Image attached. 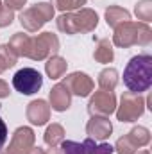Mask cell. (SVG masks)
<instances>
[{
    "instance_id": "1",
    "label": "cell",
    "mask_w": 152,
    "mask_h": 154,
    "mask_svg": "<svg viewBox=\"0 0 152 154\" xmlns=\"http://www.w3.org/2000/svg\"><path fill=\"white\" fill-rule=\"evenodd\" d=\"M123 84L132 93H143L152 86V57L149 54L134 56L125 70H123Z\"/></svg>"
},
{
    "instance_id": "2",
    "label": "cell",
    "mask_w": 152,
    "mask_h": 154,
    "mask_svg": "<svg viewBox=\"0 0 152 154\" xmlns=\"http://www.w3.org/2000/svg\"><path fill=\"white\" fill-rule=\"evenodd\" d=\"M56 25L65 34H86L97 29L99 25V14L93 9L82 7L72 13H61L56 20Z\"/></svg>"
},
{
    "instance_id": "3",
    "label": "cell",
    "mask_w": 152,
    "mask_h": 154,
    "mask_svg": "<svg viewBox=\"0 0 152 154\" xmlns=\"http://www.w3.org/2000/svg\"><path fill=\"white\" fill-rule=\"evenodd\" d=\"M152 41V29L145 22H125L114 29L113 45L120 48H129L132 45L147 47Z\"/></svg>"
},
{
    "instance_id": "4",
    "label": "cell",
    "mask_w": 152,
    "mask_h": 154,
    "mask_svg": "<svg viewBox=\"0 0 152 154\" xmlns=\"http://www.w3.org/2000/svg\"><path fill=\"white\" fill-rule=\"evenodd\" d=\"M54 5L50 2H39L20 13V23L29 32H38L39 29L54 18Z\"/></svg>"
},
{
    "instance_id": "5",
    "label": "cell",
    "mask_w": 152,
    "mask_h": 154,
    "mask_svg": "<svg viewBox=\"0 0 152 154\" xmlns=\"http://www.w3.org/2000/svg\"><path fill=\"white\" fill-rule=\"evenodd\" d=\"M147 100L141 97V93L125 91L120 99V106H116L114 113L120 122H134L145 113Z\"/></svg>"
},
{
    "instance_id": "6",
    "label": "cell",
    "mask_w": 152,
    "mask_h": 154,
    "mask_svg": "<svg viewBox=\"0 0 152 154\" xmlns=\"http://www.w3.org/2000/svg\"><path fill=\"white\" fill-rule=\"evenodd\" d=\"M59 50V38L54 32H41L36 38H31L29 48V59L32 61H45L50 56L57 54Z\"/></svg>"
},
{
    "instance_id": "7",
    "label": "cell",
    "mask_w": 152,
    "mask_h": 154,
    "mask_svg": "<svg viewBox=\"0 0 152 154\" xmlns=\"http://www.w3.org/2000/svg\"><path fill=\"white\" fill-rule=\"evenodd\" d=\"M43 77L34 68H22L13 75V88L22 95H32L41 90Z\"/></svg>"
},
{
    "instance_id": "8",
    "label": "cell",
    "mask_w": 152,
    "mask_h": 154,
    "mask_svg": "<svg viewBox=\"0 0 152 154\" xmlns=\"http://www.w3.org/2000/svg\"><path fill=\"white\" fill-rule=\"evenodd\" d=\"M34 142H36L34 131L27 125H22L14 131L11 142H9V147L2 149L0 154H27L34 147Z\"/></svg>"
},
{
    "instance_id": "9",
    "label": "cell",
    "mask_w": 152,
    "mask_h": 154,
    "mask_svg": "<svg viewBox=\"0 0 152 154\" xmlns=\"http://www.w3.org/2000/svg\"><path fill=\"white\" fill-rule=\"evenodd\" d=\"M116 109V95L113 91H95L88 102V111L91 116H109Z\"/></svg>"
},
{
    "instance_id": "10",
    "label": "cell",
    "mask_w": 152,
    "mask_h": 154,
    "mask_svg": "<svg viewBox=\"0 0 152 154\" xmlns=\"http://www.w3.org/2000/svg\"><path fill=\"white\" fill-rule=\"evenodd\" d=\"M63 84L68 88V91L72 95H77V97H90L91 91L95 90V82L84 72H74V74L66 75Z\"/></svg>"
},
{
    "instance_id": "11",
    "label": "cell",
    "mask_w": 152,
    "mask_h": 154,
    "mask_svg": "<svg viewBox=\"0 0 152 154\" xmlns=\"http://www.w3.org/2000/svg\"><path fill=\"white\" fill-rule=\"evenodd\" d=\"M86 133L97 142H104L113 133V124L108 116H91L86 124Z\"/></svg>"
},
{
    "instance_id": "12",
    "label": "cell",
    "mask_w": 152,
    "mask_h": 154,
    "mask_svg": "<svg viewBox=\"0 0 152 154\" xmlns=\"http://www.w3.org/2000/svg\"><path fill=\"white\" fill-rule=\"evenodd\" d=\"M27 120L32 124V125H45L48 120H50V106L47 100L38 99V100H32L27 104Z\"/></svg>"
},
{
    "instance_id": "13",
    "label": "cell",
    "mask_w": 152,
    "mask_h": 154,
    "mask_svg": "<svg viewBox=\"0 0 152 154\" xmlns=\"http://www.w3.org/2000/svg\"><path fill=\"white\" fill-rule=\"evenodd\" d=\"M48 99H50V108L54 109V111H66L70 106H72V93L68 91V88L63 84V82H59V84H56L52 90H50V93H48Z\"/></svg>"
},
{
    "instance_id": "14",
    "label": "cell",
    "mask_w": 152,
    "mask_h": 154,
    "mask_svg": "<svg viewBox=\"0 0 152 154\" xmlns=\"http://www.w3.org/2000/svg\"><path fill=\"white\" fill-rule=\"evenodd\" d=\"M66 68H68L66 59L61 57V56H57V54L50 56L47 59V63H45V72H47V75L50 77V79H61L66 74Z\"/></svg>"
},
{
    "instance_id": "15",
    "label": "cell",
    "mask_w": 152,
    "mask_h": 154,
    "mask_svg": "<svg viewBox=\"0 0 152 154\" xmlns=\"http://www.w3.org/2000/svg\"><path fill=\"white\" fill-rule=\"evenodd\" d=\"M106 22L111 29H116L118 25L125 23V22H131V13L120 5H109L106 9Z\"/></svg>"
},
{
    "instance_id": "16",
    "label": "cell",
    "mask_w": 152,
    "mask_h": 154,
    "mask_svg": "<svg viewBox=\"0 0 152 154\" xmlns=\"http://www.w3.org/2000/svg\"><path fill=\"white\" fill-rule=\"evenodd\" d=\"M93 57L97 63H102V65H108L114 59V50H113V43L108 38H102L97 41V47H95V52H93Z\"/></svg>"
},
{
    "instance_id": "17",
    "label": "cell",
    "mask_w": 152,
    "mask_h": 154,
    "mask_svg": "<svg viewBox=\"0 0 152 154\" xmlns=\"http://www.w3.org/2000/svg\"><path fill=\"white\" fill-rule=\"evenodd\" d=\"M7 45L13 48V52L18 57H27L29 56V48H31V36L23 34V32H16V34H13V38L9 39Z\"/></svg>"
},
{
    "instance_id": "18",
    "label": "cell",
    "mask_w": 152,
    "mask_h": 154,
    "mask_svg": "<svg viewBox=\"0 0 152 154\" xmlns=\"http://www.w3.org/2000/svg\"><path fill=\"white\" fill-rule=\"evenodd\" d=\"M43 140L48 147H57L65 140V127L61 124H50L43 134Z\"/></svg>"
},
{
    "instance_id": "19",
    "label": "cell",
    "mask_w": 152,
    "mask_h": 154,
    "mask_svg": "<svg viewBox=\"0 0 152 154\" xmlns=\"http://www.w3.org/2000/svg\"><path fill=\"white\" fill-rule=\"evenodd\" d=\"M127 136H129V140L136 145V149H141V147L149 145V142H150V131H149L147 127H143V125L132 127V129L127 133Z\"/></svg>"
},
{
    "instance_id": "20",
    "label": "cell",
    "mask_w": 152,
    "mask_h": 154,
    "mask_svg": "<svg viewBox=\"0 0 152 154\" xmlns=\"http://www.w3.org/2000/svg\"><path fill=\"white\" fill-rule=\"evenodd\" d=\"M118 84V72L116 68H104L99 74V86L104 91H113Z\"/></svg>"
},
{
    "instance_id": "21",
    "label": "cell",
    "mask_w": 152,
    "mask_h": 154,
    "mask_svg": "<svg viewBox=\"0 0 152 154\" xmlns=\"http://www.w3.org/2000/svg\"><path fill=\"white\" fill-rule=\"evenodd\" d=\"M82 149H84V154H113L114 149L113 145H109V143H97V140H93V138H86L84 142H82Z\"/></svg>"
},
{
    "instance_id": "22",
    "label": "cell",
    "mask_w": 152,
    "mask_h": 154,
    "mask_svg": "<svg viewBox=\"0 0 152 154\" xmlns=\"http://www.w3.org/2000/svg\"><path fill=\"white\" fill-rule=\"evenodd\" d=\"M18 61V56L13 52V48L5 43V45H0V74H4L5 70L13 68Z\"/></svg>"
},
{
    "instance_id": "23",
    "label": "cell",
    "mask_w": 152,
    "mask_h": 154,
    "mask_svg": "<svg viewBox=\"0 0 152 154\" xmlns=\"http://www.w3.org/2000/svg\"><path fill=\"white\" fill-rule=\"evenodd\" d=\"M50 4L54 5V9L61 13H72L82 9V5H86V0H50Z\"/></svg>"
},
{
    "instance_id": "24",
    "label": "cell",
    "mask_w": 152,
    "mask_h": 154,
    "mask_svg": "<svg viewBox=\"0 0 152 154\" xmlns=\"http://www.w3.org/2000/svg\"><path fill=\"white\" fill-rule=\"evenodd\" d=\"M134 13H136L138 20L149 23L152 20V0H140L134 7Z\"/></svg>"
},
{
    "instance_id": "25",
    "label": "cell",
    "mask_w": 152,
    "mask_h": 154,
    "mask_svg": "<svg viewBox=\"0 0 152 154\" xmlns=\"http://www.w3.org/2000/svg\"><path fill=\"white\" fill-rule=\"evenodd\" d=\"M113 149H114V152H118V154H134V152H138L136 145L129 140L127 134L122 136V138H118V142H116V145H114Z\"/></svg>"
},
{
    "instance_id": "26",
    "label": "cell",
    "mask_w": 152,
    "mask_h": 154,
    "mask_svg": "<svg viewBox=\"0 0 152 154\" xmlns=\"http://www.w3.org/2000/svg\"><path fill=\"white\" fill-rule=\"evenodd\" d=\"M61 154H84L82 143H77L74 140H63V143H61Z\"/></svg>"
},
{
    "instance_id": "27",
    "label": "cell",
    "mask_w": 152,
    "mask_h": 154,
    "mask_svg": "<svg viewBox=\"0 0 152 154\" xmlns=\"http://www.w3.org/2000/svg\"><path fill=\"white\" fill-rule=\"evenodd\" d=\"M14 20V11H11L9 7L4 5V2L0 0V27H7L11 25Z\"/></svg>"
},
{
    "instance_id": "28",
    "label": "cell",
    "mask_w": 152,
    "mask_h": 154,
    "mask_svg": "<svg viewBox=\"0 0 152 154\" xmlns=\"http://www.w3.org/2000/svg\"><path fill=\"white\" fill-rule=\"evenodd\" d=\"M27 4V0H4V5L9 7L11 11H18V9H23V5Z\"/></svg>"
},
{
    "instance_id": "29",
    "label": "cell",
    "mask_w": 152,
    "mask_h": 154,
    "mask_svg": "<svg viewBox=\"0 0 152 154\" xmlns=\"http://www.w3.org/2000/svg\"><path fill=\"white\" fill-rule=\"evenodd\" d=\"M7 136H9L7 125H5V122L0 118V151L4 149V145H5V142H7Z\"/></svg>"
},
{
    "instance_id": "30",
    "label": "cell",
    "mask_w": 152,
    "mask_h": 154,
    "mask_svg": "<svg viewBox=\"0 0 152 154\" xmlns=\"http://www.w3.org/2000/svg\"><path fill=\"white\" fill-rule=\"evenodd\" d=\"M9 93H11V90H9V84H7L4 79H0V99H5V97H9Z\"/></svg>"
},
{
    "instance_id": "31",
    "label": "cell",
    "mask_w": 152,
    "mask_h": 154,
    "mask_svg": "<svg viewBox=\"0 0 152 154\" xmlns=\"http://www.w3.org/2000/svg\"><path fill=\"white\" fill-rule=\"evenodd\" d=\"M27 154H45V151H43L41 147H32V149H31Z\"/></svg>"
},
{
    "instance_id": "32",
    "label": "cell",
    "mask_w": 152,
    "mask_h": 154,
    "mask_svg": "<svg viewBox=\"0 0 152 154\" xmlns=\"http://www.w3.org/2000/svg\"><path fill=\"white\" fill-rule=\"evenodd\" d=\"M45 154H61V151H59L57 147H50V149H48Z\"/></svg>"
},
{
    "instance_id": "33",
    "label": "cell",
    "mask_w": 152,
    "mask_h": 154,
    "mask_svg": "<svg viewBox=\"0 0 152 154\" xmlns=\"http://www.w3.org/2000/svg\"><path fill=\"white\" fill-rule=\"evenodd\" d=\"M140 154H149V151H141Z\"/></svg>"
}]
</instances>
